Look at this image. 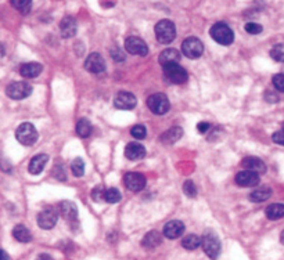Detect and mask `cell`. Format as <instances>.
Segmentation results:
<instances>
[{
  "mask_svg": "<svg viewBox=\"0 0 284 260\" xmlns=\"http://www.w3.org/2000/svg\"><path fill=\"white\" fill-rule=\"evenodd\" d=\"M92 199L95 202H101L103 199L106 201V190L103 188V186H96L92 191Z\"/></svg>",
  "mask_w": 284,
  "mask_h": 260,
  "instance_id": "cell-35",
  "label": "cell"
},
{
  "mask_svg": "<svg viewBox=\"0 0 284 260\" xmlns=\"http://www.w3.org/2000/svg\"><path fill=\"white\" fill-rule=\"evenodd\" d=\"M182 136H183L182 127H171L169 130H167V132L162 134L161 141L164 144H175L182 138Z\"/></svg>",
  "mask_w": 284,
  "mask_h": 260,
  "instance_id": "cell-24",
  "label": "cell"
},
{
  "mask_svg": "<svg viewBox=\"0 0 284 260\" xmlns=\"http://www.w3.org/2000/svg\"><path fill=\"white\" fill-rule=\"evenodd\" d=\"M201 241H202L201 246L204 249L206 256L214 260L218 259L219 254H221V250H222V246H221V241H219L217 234L209 230V231H206L204 234V237L201 238Z\"/></svg>",
  "mask_w": 284,
  "mask_h": 260,
  "instance_id": "cell-1",
  "label": "cell"
},
{
  "mask_svg": "<svg viewBox=\"0 0 284 260\" xmlns=\"http://www.w3.org/2000/svg\"><path fill=\"white\" fill-rule=\"evenodd\" d=\"M201 238L198 235H195V234H190L187 237L183 238V241H182V246L184 249H187V250H195V249H198L201 246Z\"/></svg>",
  "mask_w": 284,
  "mask_h": 260,
  "instance_id": "cell-29",
  "label": "cell"
},
{
  "mask_svg": "<svg viewBox=\"0 0 284 260\" xmlns=\"http://www.w3.org/2000/svg\"><path fill=\"white\" fill-rule=\"evenodd\" d=\"M241 165H243V167H245V170L255 171L258 175H262V173L266 171V165L263 163V160L256 158V156H247L241 160Z\"/></svg>",
  "mask_w": 284,
  "mask_h": 260,
  "instance_id": "cell-16",
  "label": "cell"
},
{
  "mask_svg": "<svg viewBox=\"0 0 284 260\" xmlns=\"http://www.w3.org/2000/svg\"><path fill=\"white\" fill-rule=\"evenodd\" d=\"M209 129H211V125H209L208 122H200V123L197 125V132L201 133V134L206 133Z\"/></svg>",
  "mask_w": 284,
  "mask_h": 260,
  "instance_id": "cell-41",
  "label": "cell"
},
{
  "mask_svg": "<svg viewBox=\"0 0 284 260\" xmlns=\"http://www.w3.org/2000/svg\"><path fill=\"white\" fill-rule=\"evenodd\" d=\"M183 191H184V194L187 195V197H190V198H194L195 195H197V188H195L194 183L191 182V180H187V182H184Z\"/></svg>",
  "mask_w": 284,
  "mask_h": 260,
  "instance_id": "cell-37",
  "label": "cell"
},
{
  "mask_svg": "<svg viewBox=\"0 0 284 260\" xmlns=\"http://www.w3.org/2000/svg\"><path fill=\"white\" fill-rule=\"evenodd\" d=\"M182 51L187 58L195 60L201 57V54L204 53V44L201 42L200 39L197 38H187L184 39L183 43H182Z\"/></svg>",
  "mask_w": 284,
  "mask_h": 260,
  "instance_id": "cell-7",
  "label": "cell"
},
{
  "mask_svg": "<svg viewBox=\"0 0 284 260\" xmlns=\"http://www.w3.org/2000/svg\"><path fill=\"white\" fill-rule=\"evenodd\" d=\"M162 242V237L161 234L156 230H153V231L147 232L143 238V241H141V245L147 249H154L157 248L158 245H161Z\"/></svg>",
  "mask_w": 284,
  "mask_h": 260,
  "instance_id": "cell-23",
  "label": "cell"
},
{
  "mask_svg": "<svg viewBox=\"0 0 284 260\" xmlns=\"http://www.w3.org/2000/svg\"><path fill=\"white\" fill-rule=\"evenodd\" d=\"M130 134L133 136L136 140H143L146 138L147 136V130H146V127L143 125H134L132 127V130H130Z\"/></svg>",
  "mask_w": 284,
  "mask_h": 260,
  "instance_id": "cell-34",
  "label": "cell"
},
{
  "mask_svg": "<svg viewBox=\"0 0 284 260\" xmlns=\"http://www.w3.org/2000/svg\"><path fill=\"white\" fill-rule=\"evenodd\" d=\"M184 232V224L180 220H172L164 226V235L168 239H176Z\"/></svg>",
  "mask_w": 284,
  "mask_h": 260,
  "instance_id": "cell-15",
  "label": "cell"
},
{
  "mask_svg": "<svg viewBox=\"0 0 284 260\" xmlns=\"http://www.w3.org/2000/svg\"><path fill=\"white\" fill-rule=\"evenodd\" d=\"M164 75L169 82L176 83V84H183L189 79L187 71L179 64H169V65L164 66Z\"/></svg>",
  "mask_w": 284,
  "mask_h": 260,
  "instance_id": "cell-6",
  "label": "cell"
},
{
  "mask_svg": "<svg viewBox=\"0 0 284 260\" xmlns=\"http://www.w3.org/2000/svg\"><path fill=\"white\" fill-rule=\"evenodd\" d=\"M38 260H54V259L51 257L50 254H47V253H40L39 256H38Z\"/></svg>",
  "mask_w": 284,
  "mask_h": 260,
  "instance_id": "cell-43",
  "label": "cell"
},
{
  "mask_svg": "<svg viewBox=\"0 0 284 260\" xmlns=\"http://www.w3.org/2000/svg\"><path fill=\"white\" fill-rule=\"evenodd\" d=\"M272 140L276 144H278V145H284V132L283 130H281V132L274 133V134L272 136Z\"/></svg>",
  "mask_w": 284,
  "mask_h": 260,
  "instance_id": "cell-40",
  "label": "cell"
},
{
  "mask_svg": "<svg viewBox=\"0 0 284 260\" xmlns=\"http://www.w3.org/2000/svg\"><path fill=\"white\" fill-rule=\"evenodd\" d=\"M211 38L219 44H223V46H229V44L233 43L234 40V33L233 31L230 29L229 25L223 24V22H218L214 27L211 28Z\"/></svg>",
  "mask_w": 284,
  "mask_h": 260,
  "instance_id": "cell-4",
  "label": "cell"
},
{
  "mask_svg": "<svg viewBox=\"0 0 284 260\" xmlns=\"http://www.w3.org/2000/svg\"><path fill=\"white\" fill-rule=\"evenodd\" d=\"M283 132H284V123H283Z\"/></svg>",
  "mask_w": 284,
  "mask_h": 260,
  "instance_id": "cell-47",
  "label": "cell"
},
{
  "mask_svg": "<svg viewBox=\"0 0 284 260\" xmlns=\"http://www.w3.org/2000/svg\"><path fill=\"white\" fill-rule=\"evenodd\" d=\"M12 6L21 14H27L31 10L32 0H12Z\"/></svg>",
  "mask_w": 284,
  "mask_h": 260,
  "instance_id": "cell-30",
  "label": "cell"
},
{
  "mask_svg": "<svg viewBox=\"0 0 284 260\" xmlns=\"http://www.w3.org/2000/svg\"><path fill=\"white\" fill-rule=\"evenodd\" d=\"M180 53L176 49H167L161 51V54L158 57V61L162 66L169 65V64H178L180 61Z\"/></svg>",
  "mask_w": 284,
  "mask_h": 260,
  "instance_id": "cell-20",
  "label": "cell"
},
{
  "mask_svg": "<svg viewBox=\"0 0 284 260\" xmlns=\"http://www.w3.org/2000/svg\"><path fill=\"white\" fill-rule=\"evenodd\" d=\"M147 107L150 108V111L156 115H164L167 114L169 108H171V103L165 94L156 93L151 94L149 100H147Z\"/></svg>",
  "mask_w": 284,
  "mask_h": 260,
  "instance_id": "cell-5",
  "label": "cell"
},
{
  "mask_svg": "<svg viewBox=\"0 0 284 260\" xmlns=\"http://www.w3.org/2000/svg\"><path fill=\"white\" fill-rule=\"evenodd\" d=\"M280 242H281L284 245V231L281 232V235H280Z\"/></svg>",
  "mask_w": 284,
  "mask_h": 260,
  "instance_id": "cell-46",
  "label": "cell"
},
{
  "mask_svg": "<svg viewBox=\"0 0 284 260\" xmlns=\"http://www.w3.org/2000/svg\"><path fill=\"white\" fill-rule=\"evenodd\" d=\"M42 71H43V66L40 65L39 62H25L20 68V73L24 77H28V79L38 77Z\"/></svg>",
  "mask_w": 284,
  "mask_h": 260,
  "instance_id": "cell-21",
  "label": "cell"
},
{
  "mask_svg": "<svg viewBox=\"0 0 284 260\" xmlns=\"http://www.w3.org/2000/svg\"><path fill=\"white\" fill-rule=\"evenodd\" d=\"M270 57H272L274 61L284 62V44H276V46L270 50Z\"/></svg>",
  "mask_w": 284,
  "mask_h": 260,
  "instance_id": "cell-33",
  "label": "cell"
},
{
  "mask_svg": "<svg viewBox=\"0 0 284 260\" xmlns=\"http://www.w3.org/2000/svg\"><path fill=\"white\" fill-rule=\"evenodd\" d=\"M146 155V148L140 143H129L125 148V156L130 160L141 159Z\"/></svg>",
  "mask_w": 284,
  "mask_h": 260,
  "instance_id": "cell-19",
  "label": "cell"
},
{
  "mask_svg": "<svg viewBox=\"0 0 284 260\" xmlns=\"http://www.w3.org/2000/svg\"><path fill=\"white\" fill-rule=\"evenodd\" d=\"M38 130L32 123H21L16 130V138L18 140V143L23 144V145H34L38 141Z\"/></svg>",
  "mask_w": 284,
  "mask_h": 260,
  "instance_id": "cell-3",
  "label": "cell"
},
{
  "mask_svg": "<svg viewBox=\"0 0 284 260\" xmlns=\"http://www.w3.org/2000/svg\"><path fill=\"white\" fill-rule=\"evenodd\" d=\"M272 83L276 90H278L280 93H284V75L283 73H276L272 77Z\"/></svg>",
  "mask_w": 284,
  "mask_h": 260,
  "instance_id": "cell-36",
  "label": "cell"
},
{
  "mask_svg": "<svg viewBox=\"0 0 284 260\" xmlns=\"http://www.w3.org/2000/svg\"><path fill=\"white\" fill-rule=\"evenodd\" d=\"M266 100L267 101H272V103H276V101H278V99H277V96L274 93H266Z\"/></svg>",
  "mask_w": 284,
  "mask_h": 260,
  "instance_id": "cell-42",
  "label": "cell"
},
{
  "mask_svg": "<svg viewBox=\"0 0 284 260\" xmlns=\"http://www.w3.org/2000/svg\"><path fill=\"white\" fill-rule=\"evenodd\" d=\"M58 212L51 206H47L38 215V226L43 230H50L57 224Z\"/></svg>",
  "mask_w": 284,
  "mask_h": 260,
  "instance_id": "cell-9",
  "label": "cell"
},
{
  "mask_svg": "<svg viewBox=\"0 0 284 260\" xmlns=\"http://www.w3.org/2000/svg\"><path fill=\"white\" fill-rule=\"evenodd\" d=\"M0 260H10V256L3 249H0Z\"/></svg>",
  "mask_w": 284,
  "mask_h": 260,
  "instance_id": "cell-44",
  "label": "cell"
},
{
  "mask_svg": "<svg viewBox=\"0 0 284 260\" xmlns=\"http://www.w3.org/2000/svg\"><path fill=\"white\" fill-rule=\"evenodd\" d=\"M266 216L270 220H278L284 217V204H272L266 208Z\"/></svg>",
  "mask_w": 284,
  "mask_h": 260,
  "instance_id": "cell-26",
  "label": "cell"
},
{
  "mask_svg": "<svg viewBox=\"0 0 284 260\" xmlns=\"http://www.w3.org/2000/svg\"><path fill=\"white\" fill-rule=\"evenodd\" d=\"M62 38H73L77 35V21L74 17H64L61 24H60Z\"/></svg>",
  "mask_w": 284,
  "mask_h": 260,
  "instance_id": "cell-18",
  "label": "cell"
},
{
  "mask_svg": "<svg viewBox=\"0 0 284 260\" xmlns=\"http://www.w3.org/2000/svg\"><path fill=\"white\" fill-rule=\"evenodd\" d=\"M60 213L64 219H67L69 221L77 220L78 217V209L77 205L71 202V201H62L60 204Z\"/></svg>",
  "mask_w": 284,
  "mask_h": 260,
  "instance_id": "cell-22",
  "label": "cell"
},
{
  "mask_svg": "<svg viewBox=\"0 0 284 260\" xmlns=\"http://www.w3.org/2000/svg\"><path fill=\"white\" fill-rule=\"evenodd\" d=\"M71 170H73L74 176L75 177H82L85 173V163L82 158H77L73 160L71 163Z\"/></svg>",
  "mask_w": 284,
  "mask_h": 260,
  "instance_id": "cell-31",
  "label": "cell"
},
{
  "mask_svg": "<svg viewBox=\"0 0 284 260\" xmlns=\"http://www.w3.org/2000/svg\"><path fill=\"white\" fill-rule=\"evenodd\" d=\"M121 198H122V195H121V193L118 191L117 188L112 187L106 190V201L108 204H117V202L121 201Z\"/></svg>",
  "mask_w": 284,
  "mask_h": 260,
  "instance_id": "cell-32",
  "label": "cell"
},
{
  "mask_svg": "<svg viewBox=\"0 0 284 260\" xmlns=\"http://www.w3.org/2000/svg\"><path fill=\"white\" fill-rule=\"evenodd\" d=\"M6 93L13 100H24L31 96L32 86L27 82H13L7 86Z\"/></svg>",
  "mask_w": 284,
  "mask_h": 260,
  "instance_id": "cell-8",
  "label": "cell"
},
{
  "mask_svg": "<svg viewBox=\"0 0 284 260\" xmlns=\"http://www.w3.org/2000/svg\"><path fill=\"white\" fill-rule=\"evenodd\" d=\"M13 237L17 239L18 242H23V243H27V242H31L32 241V234L29 231L28 228L23 224H18L13 228Z\"/></svg>",
  "mask_w": 284,
  "mask_h": 260,
  "instance_id": "cell-25",
  "label": "cell"
},
{
  "mask_svg": "<svg viewBox=\"0 0 284 260\" xmlns=\"http://www.w3.org/2000/svg\"><path fill=\"white\" fill-rule=\"evenodd\" d=\"M156 36L157 40L162 44H168L175 40L176 38V27L169 20H161L156 25Z\"/></svg>",
  "mask_w": 284,
  "mask_h": 260,
  "instance_id": "cell-2",
  "label": "cell"
},
{
  "mask_svg": "<svg viewBox=\"0 0 284 260\" xmlns=\"http://www.w3.org/2000/svg\"><path fill=\"white\" fill-rule=\"evenodd\" d=\"M5 54H6V49H5L3 44H0V57H3Z\"/></svg>",
  "mask_w": 284,
  "mask_h": 260,
  "instance_id": "cell-45",
  "label": "cell"
},
{
  "mask_svg": "<svg viewBox=\"0 0 284 260\" xmlns=\"http://www.w3.org/2000/svg\"><path fill=\"white\" fill-rule=\"evenodd\" d=\"M236 183L240 187H254L259 184V175L251 170L239 171L236 175Z\"/></svg>",
  "mask_w": 284,
  "mask_h": 260,
  "instance_id": "cell-14",
  "label": "cell"
},
{
  "mask_svg": "<svg viewBox=\"0 0 284 260\" xmlns=\"http://www.w3.org/2000/svg\"><path fill=\"white\" fill-rule=\"evenodd\" d=\"M85 69L92 73H101L106 71V61L99 53H92L85 61Z\"/></svg>",
  "mask_w": 284,
  "mask_h": 260,
  "instance_id": "cell-12",
  "label": "cell"
},
{
  "mask_svg": "<svg viewBox=\"0 0 284 260\" xmlns=\"http://www.w3.org/2000/svg\"><path fill=\"white\" fill-rule=\"evenodd\" d=\"M111 57L117 62H121V61H125V54L119 49H112L111 50Z\"/></svg>",
  "mask_w": 284,
  "mask_h": 260,
  "instance_id": "cell-39",
  "label": "cell"
},
{
  "mask_svg": "<svg viewBox=\"0 0 284 260\" xmlns=\"http://www.w3.org/2000/svg\"><path fill=\"white\" fill-rule=\"evenodd\" d=\"M137 104V100L134 97V94L129 93V92H121L117 94V97L114 100V105L117 107L118 110L129 111L133 110Z\"/></svg>",
  "mask_w": 284,
  "mask_h": 260,
  "instance_id": "cell-13",
  "label": "cell"
},
{
  "mask_svg": "<svg viewBox=\"0 0 284 260\" xmlns=\"http://www.w3.org/2000/svg\"><path fill=\"white\" fill-rule=\"evenodd\" d=\"M245 31L250 35H258L262 32V25L256 24V22H248V24H245Z\"/></svg>",
  "mask_w": 284,
  "mask_h": 260,
  "instance_id": "cell-38",
  "label": "cell"
},
{
  "mask_svg": "<svg viewBox=\"0 0 284 260\" xmlns=\"http://www.w3.org/2000/svg\"><path fill=\"white\" fill-rule=\"evenodd\" d=\"M47 160H49V156L46 154L35 155L34 158L31 159V162H29V173L31 175H39V173H42L43 169H45L46 163H47Z\"/></svg>",
  "mask_w": 284,
  "mask_h": 260,
  "instance_id": "cell-17",
  "label": "cell"
},
{
  "mask_svg": "<svg viewBox=\"0 0 284 260\" xmlns=\"http://www.w3.org/2000/svg\"><path fill=\"white\" fill-rule=\"evenodd\" d=\"M123 183L128 190L133 193H139L146 187V177L139 171H129L123 177Z\"/></svg>",
  "mask_w": 284,
  "mask_h": 260,
  "instance_id": "cell-10",
  "label": "cell"
},
{
  "mask_svg": "<svg viewBox=\"0 0 284 260\" xmlns=\"http://www.w3.org/2000/svg\"><path fill=\"white\" fill-rule=\"evenodd\" d=\"M270 197H272V190L267 187L258 188V190L250 194V199L252 202H263V201H266Z\"/></svg>",
  "mask_w": 284,
  "mask_h": 260,
  "instance_id": "cell-28",
  "label": "cell"
},
{
  "mask_svg": "<svg viewBox=\"0 0 284 260\" xmlns=\"http://www.w3.org/2000/svg\"><path fill=\"white\" fill-rule=\"evenodd\" d=\"M125 49L128 53L133 55H147L149 53V47L143 39L137 38V36H130L125 40Z\"/></svg>",
  "mask_w": 284,
  "mask_h": 260,
  "instance_id": "cell-11",
  "label": "cell"
},
{
  "mask_svg": "<svg viewBox=\"0 0 284 260\" xmlns=\"http://www.w3.org/2000/svg\"><path fill=\"white\" fill-rule=\"evenodd\" d=\"M92 132H93V126H92L90 121L85 119V118L79 119L78 123H77V134H78L79 137H89L90 134H92Z\"/></svg>",
  "mask_w": 284,
  "mask_h": 260,
  "instance_id": "cell-27",
  "label": "cell"
}]
</instances>
